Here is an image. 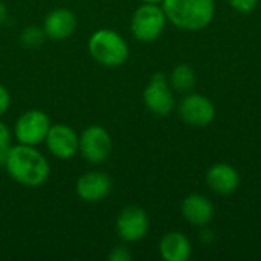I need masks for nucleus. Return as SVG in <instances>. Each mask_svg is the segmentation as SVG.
Segmentation results:
<instances>
[{
  "mask_svg": "<svg viewBox=\"0 0 261 261\" xmlns=\"http://www.w3.org/2000/svg\"><path fill=\"white\" fill-rule=\"evenodd\" d=\"M142 3H154V5H162L164 0H141Z\"/></svg>",
  "mask_w": 261,
  "mask_h": 261,
  "instance_id": "nucleus-24",
  "label": "nucleus"
},
{
  "mask_svg": "<svg viewBox=\"0 0 261 261\" xmlns=\"http://www.w3.org/2000/svg\"><path fill=\"white\" fill-rule=\"evenodd\" d=\"M3 164L8 174L24 187H40L50 174L49 162L32 145L18 144L9 147Z\"/></svg>",
  "mask_w": 261,
  "mask_h": 261,
  "instance_id": "nucleus-1",
  "label": "nucleus"
},
{
  "mask_svg": "<svg viewBox=\"0 0 261 261\" xmlns=\"http://www.w3.org/2000/svg\"><path fill=\"white\" fill-rule=\"evenodd\" d=\"M174 90L170 86L168 76L165 73H154L144 89L142 98L145 107L156 116H168L174 106Z\"/></svg>",
  "mask_w": 261,
  "mask_h": 261,
  "instance_id": "nucleus-5",
  "label": "nucleus"
},
{
  "mask_svg": "<svg viewBox=\"0 0 261 261\" xmlns=\"http://www.w3.org/2000/svg\"><path fill=\"white\" fill-rule=\"evenodd\" d=\"M50 119L43 110H28L15 122L14 135L18 144L24 145H38L44 142L47 132L50 128Z\"/></svg>",
  "mask_w": 261,
  "mask_h": 261,
  "instance_id": "nucleus-6",
  "label": "nucleus"
},
{
  "mask_svg": "<svg viewBox=\"0 0 261 261\" xmlns=\"http://www.w3.org/2000/svg\"><path fill=\"white\" fill-rule=\"evenodd\" d=\"M47 150L58 159H70L78 153L80 136L76 132L66 124L50 125L44 139Z\"/></svg>",
  "mask_w": 261,
  "mask_h": 261,
  "instance_id": "nucleus-10",
  "label": "nucleus"
},
{
  "mask_svg": "<svg viewBox=\"0 0 261 261\" xmlns=\"http://www.w3.org/2000/svg\"><path fill=\"white\" fill-rule=\"evenodd\" d=\"M167 21L168 20L162 6L154 3H144L135 11L130 29L136 40L142 43H151L161 37Z\"/></svg>",
  "mask_w": 261,
  "mask_h": 261,
  "instance_id": "nucleus-4",
  "label": "nucleus"
},
{
  "mask_svg": "<svg viewBox=\"0 0 261 261\" xmlns=\"http://www.w3.org/2000/svg\"><path fill=\"white\" fill-rule=\"evenodd\" d=\"M180 119L191 127H206L216 118V107L210 98L200 93H188L179 102Z\"/></svg>",
  "mask_w": 261,
  "mask_h": 261,
  "instance_id": "nucleus-8",
  "label": "nucleus"
},
{
  "mask_svg": "<svg viewBox=\"0 0 261 261\" xmlns=\"http://www.w3.org/2000/svg\"><path fill=\"white\" fill-rule=\"evenodd\" d=\"M168 81H170V86H171V89L174 92L187 93V92L193 90L194 86H196V73H194V69L190 64H187V63L177 64L171 70V73L168 76Z\"/></svg>",
  "mask_w": 261,
  "mask_h": 261,
  "instance_id": "nucleus-16",
  "label": "nucleus"
},
{
  "mask_svg": "<svg viewBox=\"0 0 261 261\" xmlns=\"http://www.w3.org/2000/svg\"><path fill=\"white\" fill-rule=\"evenodd\" d=\"M76 17L70 9L57 8L50 11L43 23V31L46 37L52 40H64L75 32Z\"/></svg>",
  "mask_w": 261,
  "mask_h": 261,
  "instance_id": "nucleus-14",
  "label": "nucleus"
},
{
  "mask_svg": "<svg viewBox=\"0 0 261 261\" xmlns=\"http://www.w3.org/2000/svg\"><path fill=\"white\" fill-rule=\"evenodd\" d=\"M260 0H229V5L232 6V9H236L237 12L242 14H248L252 12Z\"/></svg>",
  "mask_w": 261,
  "mask_h": 261,
  "instance_id": "nucleus-18",
  "label": "nucleus"
},
{
  "mask_svg": "<svg viewBox=\"0 0 261 261\" xmlns=\"http://www.w3.org/2000/svg\"><path fill=\"white\" fill-rule=\"evenodd\" d=\"M112 145L113 144H112L110 133L104 127L90 125L80 136L78 151L86 161L92 164H99L110 156Z\"/></svg>",
  "mask_w": 261,
  "mask_h": 261,
  "instance_id": "nucleus-7",
  "label": "nucleus"
},
{
  "mask_svg": "<svg viewBox=\"0 0 261 261\" xmlns=\"http://www.w3.org/2000/svg\"><path fill=\"white\" fill-rule=\"evenodd\" d=\"M180 213L190 225L203 228L214 217V205L202 194H190L182 200Z\"/></svg>",
  "mask_w": 261,
  "mask_h": 261,
  "instance_id": "nucleus-12",
  "label": "nucleus"
},
{
  "mask_svg": "<svg viewBox=\"0 0 261 261\" xmlns=\"http://www.w3.org/2000/svg\"><path fill=\"white\" fill-rule=\"evenodd\" d=\"M200 242H203V243H213L214 240H216V234H214V231H211V229H208L206 226H203L202 228V232H200Z\"/></svg>",
  "mask_w": 261,
  "mask_h": 261,
  "instance_id": "nucleus-22",
  "label": "nucleus"
},
{
  "mask_svg": "<svg viewBox=\"0 0 261 261\" xmlns=\"http://www.w3.org/2000/svg\"><path fill=\"white\" fill-rule=\"evenodd\" d=\"M206 185L210 187L211 191L220 194V196H228L237 191L240 185V174L239 171L229 165V164H216L206 171Z\"/></svg>",
  "mask_w": 261,
  "mask_h": 261,
  "instance_id": "nucleus-11",
  "label": "nucleus"
},
{
  "mask_svg": "<svg viewBox=\"0 0 261 261\" xmlns=\"http://www.w3.org/2000/svg\"><path fill=\"white\" fill-rule=\"evenodd\" d=\"M112 190L110 177L102 171H90L83 174L76 182L78 196L90 203L102 200Z\"/></svg>",
  "mask_w": 261,
  "mask_h": 261,
  "instance_id": "nucleus-13",
  "label": "nucleus"
},
{
  "mask_svg": "<svg viewBox=\"0 0 261 261\" xmlns=\"http://www.w3.org/2000/svg\"><path fill=\"white\" fill-rule=\"evenodd\" d=\"M89 52L96 63L106 67L122 66L130 54L127 41L112 29L96 31L89 40Z\"/></svg>",
  "mask_w": 261,
  "mask_h": 261,
  "instance_id": "nucleus-3",
  "label": "nucleus"
},
{
  "mask_svg": "<svg viewBox=\"0 0 261 261\" xmlns=\"http://www.w3.org/2000/svg\"><path fill=\"white\" fill-rule=\"evenodd\" d=\"M9 147H11V132L6 127V124L0 121V156H5Z\"/></svg>",
  "mask_w": 261,
  "mask_h": 261,
  "instance_id": "nucleus-19",
  "label": "nucleus"
},
{
  "mask_svg": "<svg viewBox=\"0 0 261 261\" xmlns=\"http://www.w3.org/2000/svg\"><path fill=\"white\" fill-rule=\"evenodd\" d=\"M109 260L112 261H130L132 260V252L125 246H116L112 249L109 254Z\"/></svg>",
  "mask_w": 261,
  "mask_h": 261,
  "instance_id": "nucleus-20",
  "label": "nucleus"
},
{
  "mask_svg": "<svg viewBox=\"0 0 261 261\" xmlns=\"http://www.w3.org/2000/svg\"><path fill=\"white\" fill-rule=\"evenodd\" d=\"M191 242L179 231L167 232L159 242V254L165 261H187L191 257Z\"/></svg>",
  "mask_w": 261,
  "mask_h": 261,
  "instance_id": "nucleus-15",
  "label": "nucleus"
},
{
  "mask_svg": "<svg viewBox=\"0 0 261 261\" xmlns=\"http://www.w3.org/2000/svg\"><path fill=\"white\" fill-rule=\"evenodd\" d=\"M46 34L43 31V28H37V26H29L26 28L21 35H20V40L24 46L28 47H37L43 43Z\"/></svg>",
  "mask_w": 261,
  "mask_h": 261,
  "instance_id": "nucleus-17",
  "label": "nucleus"
},
{
  "mask_svg": "<svg viewBox=\"0 0 261 261\" xmlns=\"http://www.w3.org/2000/svg\"><path fill=\"white\" fill-rule=\"evenodd\" d=\"M9 101H11V98H9L8 90L0 84V116L8 110V107H9Z\"/></svg>",
  "mask_w": 261,
  "mask_h": 261,
  "instance_id": "nucleus-21",
  "label": "nucleus"
},
{
  "mask_svg": "<svg viewBox=\"0 0 261 261\" xmlns=\"http://www.w3.org/2000/svg\"><path fill=\"white\" fill-rule=\"evenodd\" d=\"M167 20L184 31L205 29L214 18V0H164Z\"/></svg>",
  "mask_w": 261,
  "mask_h": 261,
  "instance_id": "nucleus-2",
  "label": "nucleus"
},
{
  "mask_svg": "<svg viewBox=\"0 0 261 261\" xmlns=\"http://www.w3.org/2000/svg\"><path fill=\"white\" fill-rule=\"evenodd\" d=\"M116 232L127 243L142 240L148 232V216L136 205H130L121 211L116 219Z\"/></svg>",
  "mask_w": 261,
  "mask_h": 261,
  "instance_id": "nucleus-9",
  "label": "nucleus"
},
{
  "mask_svg": "<svg viewBox=\"0 0 261 261\" xmlns=\"http://www.w3.org/2000/svg\"><path fill=\"white\" fill-rule=\"evenodd\" d=\"M6 17H8V11H6V6H5V3L0 0V26L5 23V20H6Z\"/></svg>",
  "mask_w": 261,
  "mask_h": 261,
  "instance_id": "nucleus-23",
  "label": "nucleus"
}]
</instances>
